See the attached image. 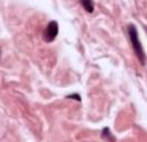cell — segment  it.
<instances>
[{"label": "cell", "instance_id": "cell-1", "mask_svg": "<svg viewBox=\"0 0 147 142\" xmlns=\"http://www.w3.org/2000/svg\"><path fill=\"white\" fill-rule=\"evenodd\" d=\"M128 35H129V38H130V41H131V44H133V48H134V51H135L136 56L138 57L139 61L144 64L145 63V53H144L142 44L139 42L137 30H136V28L133 26V25H129L128 26Z\"/></svg>", "mask_w": 147, "mask_h": 142}, {"label": "cell", "instance_id": "cell-2", "mask_svg": "<svg viewBox=\"0 0 147 142\" xmlns=\"http://www.w3.org/2000/svg\"><path fill=\"white\" fill-rule=\"evenodd\" d=\"M58 31H59V27L57 21H50L48 25H47L46 29L44 31V40L46 42H51L56 39V37L58 35Z\"/></svg>", "mask_w": 147, "mask_h": 142}, {"label": "cell", "instance_id": "cell-3", "mask_svg": "<svg viewBox=\"0 0 147 142\" xmlns=\"http://www.w3.org/2000/svg\"><path fill=\"white\" fill-rule=\"evenodd\" d=\"M80 3L84 7V9L87 11V12H90L92 13L94 11V3H92V0H80Z\"/></svg>", "mask_w": 147, "mask_h": 142}, {"label": "cell", "instance_id": "cell-4", "mask_svg": "<svg viewBox=\"0 0 147 142\" xmlns=\"http://www.w3.org/2000/svg\"><path fill=\"white\" fill-rule=\"evenodd\" d=\"M101 137H102L104 139L111 140V141H114V140H115V138H113V137H111V133H110V130L108 129V128H105V129L102 130V132H101Z\"/></svg>", "mask_w": 147, "mask_h": 142}]
</instances>
